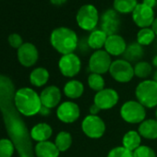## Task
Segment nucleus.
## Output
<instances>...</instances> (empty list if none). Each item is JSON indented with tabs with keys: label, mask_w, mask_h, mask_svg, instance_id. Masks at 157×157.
Returning <instances> with one entry per match:
<instances>
[{
	"label": "nucleus",
	"mask_w": 157,
	"mask_h": 157,
	"mask_svg": "<svg viewBox=\"0 0 157 157\" xmlns=\"http://www.w3.org/2000/svg\"><path fill=\"white\" fill-rule=\"evenodd\" d=\"M15 89L10 78L0 74V112L5 128L20 157H33L31 134L14 103Z\"/></svg>",
	"instance_id": "obj_1"
},
{
	"label": "nucleus",
	"mask_w": 157,
	"mask_h": 157,
	"mask_svg": "<svg viewBox=\"0 0 157 157\" xmlns=\"http://www.w3.org/2000/svg\"><path fill=\"white\" fill-rule=\"evenodd\" d=\"M14 103L18 111L26 116L32 117L38 113L43 106L40 96L31 88H22L15 93Z\"/></svg>",
	"instance_id": "obj_2"
},
{
	"label": "nucleus",
	"mask_w": 157,
	"mask_h": 157,
	"mask_svg": "<svg viewBox=\"0 0 157 157\" xmlns=\"http://www.w3.org/2000/svg\"><path fill=\"white\" fill-rule=\"evenodd\" d=\"M50 41L52 46L63 56L73 53L78 44V39L76 33L67 27L55 29L51 33Z\"/></svg>",
	"instance_id": "obj_3"
},
{
	"label": "nucleus",
	"mask_w": 157,
	"mask_h": 157,
	"mask_svg": "<svg viewBox=\"0 0 157 157\" xmlns=\"http://www.w3.org/2000/svg\"><path fill=\"white\" fill-rule=\"evenodd\" d=\"M135 95L144 107H157V82L153 80H145L138 84Z\"/></svg>",
	"instance_id": "obj_4"
},
{
	"label": "nucleus",
	"mask_w": 157,
	"mask_h": 157,
	"mask_svg": "<svg viewBox=\"0 0 157 157\" xmlns=\"http://www.w3.org/2000/svg\"><path fill=\"white\" fill-rule=\"evenodd\" d=\"M77 23L84 31H94L99 22V14L97 9L92 4H86L80 8L76 15Z\"/></svg>",
	"instance_id": "obj_5"
},
{
	"label": "nucleus",
	"mask_w": 157,
	"mask_h": 157,
	"mask_svg": "<svg viewBox=\"0 0 157 157\" xmlns=\"http://www.w3.org/2000/svg\"><path fill=\"white\" fill-rule=\"evenodd\" d=\"M120 116L124 121L129 124H138L145 120V107L138 101H128L120 109Z\"/></svg>",
	"instance_id": "obj_6"
},
{
	"label": "nucleus",
	"mask_w": 157,
	"mask_h": 157,
	"mask_svg": "<svg viewBox=\"0 0 157 157\" xmlns=\"http://www.w3.org/2000/svg\"><path fill=\"white\" fill-rule=\"evenodd\" d=\"M109 73L116 82L120 83L129 82L135 76L134 67L130 62L125 59H117L113 61L109 68Z\"/></svg>",
	"instance_id": "obj_7"
},
{
	"label": "nucleus",
	"mask_w": 157,
	"mask_h": 157,
	"mask_svg": "<svg viewBox=\"0 0 157 157\" xmlns=\"http://www.w3.org/2000/svg\"><path fill=\"white\" fill-rule=\"evenodd\" d=\"M82 128L87 137L91 139H99L105 134V124L100 117L89 115L83 119Z\"/></svg>",
	"instance_id": "obj_8"
},
{
	"label": "nucleus",
	"mask_w": 157,
	"mask_h": 157,
	"mask_svg": "<svg viewBox=\"0 0 157 157\" xmlns=\"http://www.w3.org/2000/svg\"><path fill=\"white\" fill-rule=\"evenodd\" d=\"M111 64V56L105 50H96L90 57L89 68L92 73L102 75L109 71Z\"/></svg>",
	"instance_id": "obj_9"
},
{
	"label": "nucleus",
	"mask_w": 157,
	"mask_h": 157,
	"mask_svg": "<svg viewBox=\"0 0 157 157\" xmlns=\"http://www.w3.org/2000/svg\"><path fill=\"white\" fill-rule=\"evenodd\" d=\"M58 67L62 75L67 78H72L81 71L82 62L77 55L71 53L61 56L58 62Z\"/></svg>",
	"instance_id": "obj_10"
},
{
	"label": "nucleus",
	"mask_w": 157,
	"mask_h": 157,
	"mask_svg": "<svg viewBox=\"0 0 157 157\" xmlns=\"http://www.w3.org/2000/svg\"><path fill=\"white\" fill-rule=\"evenodd\" d=\"M131 14L134 23L140 29L149 28L150 26H151L155 19L153 9L144 5L143 3L138 4V6Z\"/></svg>",
	"instance_id": "obj_11"
},
{
	"label": "nucleus",
	"mask_w": 157,
	"mask_h": 157,
	"mask_svg": "<svg viewBox=\"0 0 157 157\" xmlns=\"http://www.w3.org/2000/svg\"><path fill=\"white\" fill-rule=\"evenodd\" d=\"M119 96L117 91L114 89H104L97 92L94 95V104L98 106L101 110H107L113 108L118 102Z\"/></svg>",
	"instance_id": "obj_12"
},
{
	"label": "nucleus",
	"mask_w": 157,
	"mask_h": 157,
	"mask_svg": "<svg viewBox=\"0 0 157 157\" xmlns=\"http://www.w3.org/2000/svg\"><path fill=\"white\" fill-rule=\"evenodd\" d=\"M81 111L77 104L71 101L62 103L56 111V116L58 119L64 123H73L80 117Z\"/></svg>",
	"instance_id": "obj_13"
},
{
	"label": "nucleus",
	"mask_w": 157,
	"mask_h": 157,
	"mask_svg": "<svg viewBox=\"0 0 157 157\" xmlns=\"http://www.w3.org/2000/svg\"><path fill=\"white\" fill-rule=\"evenodd\" d=\"M120 21L115 10H107L101 16V30L108 36L117 34L119 29Z\"/></svg>",
	"instance_id": "obj_14"
},
{
	"label": "nucleus",
	"mask_w": 157,
	"mask_h": 157,
	"mask_svg": "<svg viewBox=\"0 0 157 157\" xmlns=\"http://www.w3.org/2000/svg\"><path fill=\"white\" fill-rule=\"evenodd\" d=\"M18 58L21 65L32 67L38 60V51L33 44H23L18 49Z\"/></svg>",
	"instance_id": "obj_15"
},
{
	"label": "nucleus",
	"mask_w": 157,
	"mask_h": 157,
	"mask_svg": "<svg viewBox=\"0 0 157 157\" xmlns=\"http://www.w3.org/2000/svg\"><path fill=\"white\" fill-rule=\"evenodd\" d=\"M126 49H127V44L122 36L118 34H113L107 37L105 44V50L110 56H117L123 55Z\"/></svg>",
	"instance_id": "obj_16"
},
{
	"label": "nucleus",
	"mask_w": 157,
	"mask_h": 157,
	"mask_svg": "<svg viewBox=\"0 0 157 157\" xmlns=\"http://www.w3.org/2000/svg\"><path fill=\"white\" fill-rule=\"evenodd\" d=\"M42 105L49 109L56 107L61 100V92L56 86L45 88L40 94Z\"/></svg>",
	"instance_id": "obj_17"
},
{
	"label": "nucleus",
	"mask_w": 157,
	"mask_h": 157,
	"mask_svg": "<svg viewBox=\"0 0 157 157\" xmlns=\"http://www.w3.org/2000/svg\"><path fill=\"white\" fill-rule=\"evenodd\" d=\"M138 132L140 135V137L144 139H148V140L157 139V120L145 119L140 124Z\"/></svg>",
	"instance_id": "obj_18"
},
{
	"label": "nucleus",
	"mask_w": 157,
	"mask_h": 157,
	"mask_svg": "<svg viewBox=\"0 0 157 157\" xmlns=\"http://www.w3.org/2000/svg\"><path fill=\"white\" fill-rule=\"evenodd\" d=\"M59 152L56 144L48 140L38 142L35 146V154L37 157H58Z\"/></svg>",
	"instance_id": "obj_19"
},
{
	"label": "nucleus",
	"mask_w": 157,
	"mask_h": 157,
	"mask_svg": "<svg viewBox=\"0 0 157 157\" xmlns=\"http://www.w3.org/2000/svg\"><path fill=\"white\" fill-rule=\"evenodd\" d=\"M53 133L52 128L45 123H40L35 125L31 130V137L33 140L39 142L47 140Z\"/></svg>",
	"instance_id": "obj_20"
},
{
	"label": "nucleus",
	"mask_w": 157,
	"mask_h": 157,
	"mask_svg": "<svg viewBox=\"0 0 157 157\" xmlns=\"http://www.w3.org/2000/svg\"><path fill=\"white\" fill-rule=\"evenodd\" d=\"M84 93V86L82 82L77 80H72L67 82L64 86V94L67 97L70 99L80 98Z\"/></svg>",
	"instance_id": "obj_21"
},
{
	"label": "nucleus",
	"mask_w": 157,
	"mask_h": 157,
	"mask_svg": "<svg viewBox=\"0 0 157 157\" xmlns=\"http://www.w3.org/2000/svg\"><path fill=\"white\" fill-rule=\"evenodd\" d=\"M107 37H108V35L105 32H103L101 29L94 30L90 33V35L87 39L88 44H89L90 48L94 49L95 51L101 50V48L105 46Z\"/></svg>",
	"instance_id": "obj_22"
},
{
	"label": "nucleus",
	"mask_w": 157,
	"mask_h": 157,
	"mask_svg": "<svg viewBox=\"0 0 157 157\" xmlns=\"http://www.w3.org/2000/svg\"><path fill=\"white\" fill-rule=\"evenodd\" d=\"M140 142H141V137L139 134V132L135 130L128 131L124 135L122 140L123 147H125L126 149L131 151H134L137 148H139L140 146Z\"/></svg>",
	"instance_id": "obj_23"
},
{
	"label": "nucleus",
	"mask_w": 157,
	"mask_h": 157,
	"mask_svg": "<svg viewBox=\"0 0 157 157\" xmlns=\"http://www.w3.org/2000/svg\"><path fill=\"white\" fill-rule=\"evenodd\" d=\"M49 78V73L48 71L44 67H37L31 73L30 80L32 84H33L36 87H41L44 85Z\"/></svg>",
	"instance_id": "obj_24"
},
{
	"label": "nucleus",
	"mask_w": 157,
	"mask_h": 157,
	"mask_svg": "<svg viewBox=\"0 0 157 157\" xmlns=\"http://www.w3.org/2000/svg\"><path fill=\"white\" fill-rule=\"evenodd\" d=\"M123 55H124L125 60H127L128 62L138 61L143 56L142 46L138 43H132L127 46V49Z\"/></svg>",
	"instance_id": "obj_25"
},
{
	"label": "nucleus",
	"mask_w": 157,
	"mask_h": 157,
	"mask_svg": "<svg viewBox=\"0 0 157 157\" xmlns=\"http://www.w3.org/2000/svg\"><path fill=\"white\" fill-rule=\"evenodd\" d=\"M137 0H114V10L121 14L132 13L138 6Z\"/></svg>",
	"instance_id": "obj_26"
},
{
	"label": "nucleus",
	"mask_w": 157,
	"mask_h": 157,
	"mask_svg": "<svg viewBox=\"0 0 157 157\" xmlns=\"http://www.w3.org/2000/svg\"><path fill=\"white\" fill-rule=\"evenodd\" d=\"M71 143H72V137L70 133L67 131H61L56 137L55 144L59 150V151H66L67 149H69Z\"/></svg>",
	"instance_id": "obj_27"
},
{
	"label": "nucleus",
	"mask_w": 157,
	"mask_h": 157,
	"mask_svg": "<svg viewBox=\"0 0 157 157\" xmlns=\"http://www.w3.org/2000/svg\"><path fill=\"white\" fill-rule=\"evenodd\" d=\"M155 33L151 28H142L139 31L137 34V43L141 46L151 44L155 39Z\"/></svg>",
	"instance_id": "obj_28"
},
{
	"label": "nucleus",
	"mask_w": 157,
	"mask_h": 157,
	"mask_svg": "<svg viewBox=\"0 0 157 157\" xmlns=\"http://www.w3.org/2000/svg\"><path fill=\"white\" fill-rule=\"evenodd\" d=\"M88 85L92 90L95 91L96 93L100 92L105 89V78L100 74L91 73L88 77Z\"/></svg>",
	"instance_id": "obj_29"
},
{
	"label": "nucleus",
	"mask_w": 157,
	"mask_h": 157,
	"mask_svg": "<svg viewBox=\"0 0 157 157\" xmlns=\"http://www.w3.org/2000/svg\"><path fill=\"white\" fill-rule=\"evenodd\" d=\"M152 67L146 61H140L134 67V74L140 78H146L151 73Z\"/></svg>",
	"instance_id": "obj_30"
},
{
	"label": "nucleus",
	"mask_w": 157,
	"mask_h": 157,
	"mask_svg": "<svg viewBox=\"0 0 157 157\" xmlns=\"http://www.w3.org/2000/svg\"><path fill=\"white\" fill-rule=\"evenodd\" d=\"M14 148L10 140H0V157H11L14 152Z\"/></svg>",
	"instance_id": "obj_31"
},
{
	"label": "nucleus",
	"mask_w": 157,
	"mask_h": 157,
	"mask_svg": "<svg viewBox=\"0 0 157 157\" xmlns=\"http://www.w3.org/2000/svg\"><path fill=\"white\" fill-rule=\"evenodd\" d=\"M107 157H134L133 151L126 149L123 146H118L114 149H112Z\"/></svg>",
	"instance_id": "obj_32"
},
{
	"label": "nucleus",
	"mask_w": 157,
	"mask_h": 157,
	"mask_svg": "<svg viewBox=\"0 0 157 157\" xmlns=\"http://www.w3.org/2000/svg\"><path fill=\"white\" fill-rule=\"evenodd\" d=\"M134 157H156L155 151L149 146L140 145L133 151Z\"/></svg>",
	"instance_id": "obj_33"
},
{
	"label": "nucleus",
	"mask_w": 157,
	"mask_h": 157,
	"mask_svg": "<svg viewBox=\"0 0 157 157\" xmlns=\"http://www.w3.org/2000/svg\"><path fill=\"white\" fill-rule=\"evenodd\" d=\"M9 43L10 44L14 47V48H20L23 44H22V39L21 37L17 34V33H13V34H10V37H9Z\"/></svg>",
	"instance_id": "obj_34"
},
{
	"label": "nucleus",
	"mask_w": 157,
	"mask_h": 157,
	"mask_svg": "<svg viewBox=\"0 0 157 157\" xmlns=\"http://www.w3.org/2000/svg\"><path fill=\"white\" fill-rule=\"evenodd\" d=\"M142 3H143L144 5H146V6H148V7L153 9V8L156 6V4H157V0H143V2H142Z\"/></svg>",
	"instance_id": "obj_35"
},
{
	"label": "nucleus",
	"mask_w": 157,
	"mask_h": 157,
	"mask_svg": "<svg viewBox=\"0 0 157 157\" xmlns=\"http://www.w3.org/2000/svg\"><path fill=\"white\" fill-rule=\"evenodd\" d=\"M100 111H101V109H100L98 106H96L94 104V105H91V107H90V113H91V115L97 116V114H98Z\"/></svg>",
	"instance_id": "obj_36"
},
{
	"label": "nucleus",
	"mask_w": 157,
	"mask_h": 157,
	"mask_svg": "<svg viewBox=\"0 0 157 157\" xmlns=\"http://www.w3.org/2000/svg\"><path fill=\"white\" fill-rule=\"evenodd\" d=\"M67 0H50V2L55 6H61L66 3Z\"/></svg>",
	"instance_id": "obj_37"
},
{
	"label": "nucleus",
	"mask_w": 157,
	"mask_h": 157,
	"mask_svg": "<svg viewBox=\"0 0 157 157\" xmlns=\"http://www.w3.org/2000/svg\"><path fill=\"white\" fill-rule=\"evenodd\" d=\"M40 113H41L42 115H44V116H46V115H48V114L50 113V109L43 105L42 108H41V110H40Z\"/></svg>",
	"instance_id": "obj_38"
},
{
	"label": "nucleus",
	"mask_w": 157,
	"mask_h": 157,
	"mask_svg": "<svg viewBox=\"0 0 157 157\" xmlns=\"http://www.w3.org/2000/svg\"><path fill=\"white\" fill-rule=\"evenodd\" d=\"M151 27V30L153 31V33H155V35H157V18L154 19V21H153Z\"/></svg>",
	"instance_id": "obj_39"
},
{
	"label": "nucleus",
	"mask_w": 157,
	"mask_h": 157,
	"mask_svg": "<svg viewBox=\"0 0 157 157\" xmlns=\"http://www.w3.org/2000/svg\"><path fill=\"white\" fill-rule=\"evenodd\" d=\"M152 65L157 67V55L152 58Z\"/></svg>",
	"instance_id": "obj_40"
},
{
	"label": "nucleus",
	"mask_w": 157,
	"mask_h": 157,
	"mask_svg": "<svg viewBox=\"0 0 157 157\" xmlns=\"http://www.w3.org/2000/svg\"><path fill=\"white\" fill-rule=\"evenodd\" d=\"M152 80L155 82H157V69H156V71L154 72V75H153V78Z\"/></svg>",
	"instance_id": "obj_41"
},
{
	"label": "nucleus",
	"mask_w": 157,
	"mask_h": 157,
	"mask_svg": "<svg viewBox=\"0 0 157 157\" xmlns=\"http://www.w3.org/2000/svg\"><path fill=\"white\" fill-rule=\"evenodd\" d=\"M155 117H156V120H157V107H156V112H155Z\"/></svg>",
	"instance_id": "obj_42"
}]
</instances>
